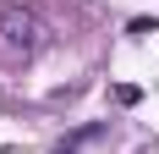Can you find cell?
Returning a JSON list of instances; mask_svg holds the SVG:
<instances>
[{
    "instance_id": "obj_2",
    "label": "cell",
    "mask_w": 159,
    "mask_h": 154,
    "mask_svg": "<svg viewBox=\"0 0 159 154\" xmlns=\"http://www.w3.org/2000/svg\"><path fill=\"white\" fill-rule=\"evenodd\" d=\"M110 99H115V105H143V88H137V83H115V88H110Z\"/></svg>"
},
{
    "instance_id": "obj_1",
    "label": "cell",
    "mask_w": 159,
    "mask_h": 154,
    "mask_svg": "<svg viewBox=\"0 0 159 154\" xmlns=\"http://www.w3.org/2000/svg\"><path fill=\"white\" fill-rule=\"evenodd\" d=\"M44 44V17L33 11L28 0H6L0 6V61H33Z\"/></svg>"
}]
</instances>
